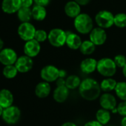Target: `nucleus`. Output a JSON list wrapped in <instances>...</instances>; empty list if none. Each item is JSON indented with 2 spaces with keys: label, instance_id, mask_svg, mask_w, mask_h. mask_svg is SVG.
Segmentation results:
<instances>
[{
  "label": "nucleus",
  "instance_id": "obj_1",
  "mask_svg": "<svg viewBox=\"0 0 126 126\" xmlns=\"http://www.w3.org/2000/svg\"><path fill=\"white\" fill-rule=\"evenodd\" d=\"M78 89L81 97L88 101H94L101 95L100 83L94 78H88L82 80Z\"/></svg>",
  "mask_w": 126,
  "mask_h": 126
},
{
  "label": "nucleus",
  "instance_id": "obj_2",
  "mask_svg": "<svg viewBox=\"0 0 126 126\" xmlns=\"http://www.w3.org/2000/svg\"><path fill=\"white\" fill-rule=\"evenodd\" d=\"M74 26L76 30L82 35L89 34L94 27V21L88 13H80L74 20Z\"/></svg>",
  "mask_w": 126,
  "mask_h": 126
},
{
  "label": "nucleus",
  "instance_id": "obj_3",
  "mask_svg": "<svg viewBox=\"0 0 126 126\" xmlns=\"http://www.w3.org/2000/svg\"><path fill=\"white\" fill-rule=\"evenodd\" d=\"M117 66L114 59L103 58L97 61V71L105 78H112L117 72Z\"/></svg>",
  "mask_w": 126,
  "mask_h": 126
},
{
  "label": "nucleus",
  "instance_id": "obj_4",
  "mask_svg": "<svg viewBox=\"0 0 126 126\" xmlns=\"http://www.w3.org/2000/svg\"><path fill=\"white\" fill-rule=\"evenodd\" d=\"M67 33L66 31L61 28H53L48 32V40L50 44L54 47L59 48L66 44Z\"/></svg>",
  "mask_w": 126,
  "mask_h": 126
},
{
  "label": "nucleus",
  "instance_id": "obj_5",
  "mask_svg": "<svg viewBox=\"0 0 126 126\" xmlns=\"http://www.w3.org/2000/svg\"><path fill=\"white\" fill-rule=\"evenodd\" d=\"M95 22L99 27L108 29L114 24V15L109 10H102L95 16Z\"/></svg>",
  "mask_w": 126,
  "mask_h": 126
},
{
  "label": "nucleus",
  "instance_id": "obj_6",
  "mask_svg": "<svg viewBox=\"0 0 126 126\" xmlns=\"http://www.w3.org/2000/svg\"><path fill=\"white\" fill-rule=\"evenodd\" d=\"M36 31V27L30 22L21 23L17 29L18 35L22 40L25 41L34 39Z\"/></svg>",
  "mask_w": 126,
  "mask_h": 126
},
{
  "label": "nucleus",
  "instance_id": "obj_7",
  "mask_svg": "<svg viewBox=\"0 0 126 126\" xmlns=\"http://www.w3.org/2000/svg\"><path fill=\"white\" fill-rule=\"evenodd\" d=\"M1 117L3 120L9 125L16 124L20 120L21 111L17 106H11L8 108L4 109Z\"/></svg>",
  "mask_w": 126,
  "mask_h": 126
},
{
  "label": "nucleus",
  "instance_id": "obj_8",
  "mask_svg": "<svg viewBox=\"0 0 126 126\" xmlns=\"http://www.w3.org/2000/svg\"><path fill=\"white\" fill-rule=\"evenodd\" d=\"M40 77L43 81L48 83L56 81L59 78V69L53 65H47L41 69Z\"/></svg>",
  "mask_w": 126,
  "mask_h": 126
},
{
  "label": "nucleus",
  "instance_id": "obj_9",
  "mask_svg": "<svg viewBox=\"0 0 126 126\" xmlns=\"http://www.w3.org/2000/svg\"><path fill=\"white\" fill-rule=\"evenodd\" d=\"M107 32L105 29L101 27H94L89 33V40L96 46L103 45L107 40Z\"/></svg>",
  "mask_w": 126,
  "mask_h": 126
},
{
  "label": "nucleus",
  "instance_id": "obj_10",
  "mask_svg": "<svg viewBox=\"0 0 126 126\" xmlns=\"http://www.w3.org/2000/svg\"><path fill=\"white\" fill-rule=\"evenodd\" d=\"M17 59L16 52L11 48H4L0 52V63L4 66L14 65Z\"/></svg>",
  "mask_w": 126,
  "mask_h": 126
},
{
  "label": "nucleus",
  "instance_id": "obj_11",
  "mask_svg": "<svg viewBox=\"0 0 126 126\" xmlns=\"http://www.w3.org/2000/svg\"><path fill=\"white\" fill-rule=\"evenodd\" d=\"M100 105L102 109L112 111L117 106V99L111 93H103L100 97Z\"/></svg>",
  "mask_w": 126,
  "mask_h": 126
},
{
  "label": "nucleus",
  "instance_id": "obj_12",
  "mask_svg": "<svg viewBox=\"0 0 126 126\" xmlns=\"http://www.w3.org/2000/svg\"><path fill=\"white\" fill-rule=\"evenodd\" d=\"M14 65L19 72L26 73L32 69L33 66V61L31 58L24 55L18 57V59Z\"/></svg>",
  "mask_w": 126,
  "mask_h": 126
},
{
  "label": "nucleus",
  "instance_id": "obj_13",
  "mask_svg": "<svg viewBox=\"0 0 126 126\" xmlns=\"http://www.w3.org/2000/svg\"><path fill=\"white\" fill-rule=\"evenodd\" d=\"M23 51L25 55L31 58L36 57L41 51L40 43L36 41L35 39L25 41V44L23 47Z\"/></svg>",
  "mask_w": 126,
  "mask_h": 126
},
{
  "label": "nucleus",
  "instance_id": "obj_14",
  "mask_svg": "<svg viewBox=\"0 0 126 126\" xmlns=\"http://www.w3.org/2000/svg\"><path fill=\"white\" fill-rule=\"evenodd\" d=\"M1 7L4 13H16L22 7V0H2Z\"/></svg>",
  "mask_w": 126,
  "mask_h": 126
},
{
  "label": "nucleus",
  "instance_id": "obj_15",
  "mask_svg": "<svg viewBox=\"0 0 126 126\" xmlns=\"http://www.w3.org/2000/svg\"><path fill=\"white\" fill-rule=\"evenodd\" d=\"M64 11L68 17L74 19L81 13V5H79L74 0L69 1L65 4Z\"/></svg>",
  "mask_w": 126,
  "mask_h": 126
},
{
  "label": "nucleus",
  "instance_id": "obj_16",
  "mask_svg": "<svg viewBox=\"0 0 126 126\" xmlns=\"http://www.w3.org/2000/svg\"><path fill=\"white\" fill-rule=\"evenodd\" d=\"M69 89L66 86H56L53 92V100L59 103H62L67 100L69 96Z\"/></svg>",
  "mask_w": 126,
  "mask_h": 126
},
{
  "label": "nucleus",
  "instance_id": "obj_17",
  "mask_svg": "<svg viewBox=\"0 0 126 126\" xmlns=\"http://www.w3.org/2000/svg\"><path fill=\"white\" fill-rule=\"evenodd\" d=\"M97 61L93 58H86L80 63V69L85 74H91L97 70Z\"/></svg>",
  "mask_w": 126,
  "mask_h": 126
},
{
  "label": "nucleus",
  "instance_id": "obj_18",
  "mask_svg": "<svg viewBox=\"0 0 126 126\" xmlns=\"http://www.w3.org/2000/svg\"><path fill=\"white\" fill-rule=\"evenodd\" d=\"M67 39H66V45L67 47L73 50L79 49L80 46L82 43V41L80 38V36L74 32H67Z\"/></svg>",
  "mask_w": 126,
  "mask_h": 126
},
{
  "label": "nucleus",
  "instance_id": "obj_19",
  "mask_svg": "<svg viewBox=\"0 0 126 126\" xmlns=\"http://www.w3.org/2000/svg\"><path fill=\"white\" fill-rule=\"evenodd\" d=\"M51 92V86L50 83L42 81L39 83L35 88V94L37 97L43 99L49 96Z\"/></svg>",
  "mask_w": 126,
  "mask_h": 126
},
{
  "label": "nucleus",
  "instance_id": "obj_20",
  "mask_svg": "<svg viewBox=\"0 0 126 126\" xmlns=\"http://www.w3.org/2000/svg\"><path fill=\"white\" fill-rule=\"evenodd\" d=\"M13 95L12 92L7 89H1L0 90V106L3 109H6L13 106Z\"/></svg>",
  "mask_w": 126,
  "mask_h": 126
},
{
  "label": "nucleus",
  "instance_id": "obj_21",
  "mask_svg": "<svg viewBox=\"0 0 126 126\" xmlns=\"http://www.w3.org/2000/svg\"><path fill=\"white\" fill-rule=\"evenodd\" d=\"M31 10H32V18L37 21H43L47 16V10L45 7L35 4L31 8Z\"/></svg>",
  "mask_w": 126,
  "mask_h": 126
},
{
  "label": "nucleus",
  "instance_id": "obj_22",
  "mask_svg": "<svg viewBox=\"0 0 126 126\" xmlns=\"http://www.w3.org/2000/svg\"><path fill=\"white\" fill-rule=\"evenodd\" d=\"M117 82L112 78H105L100 83V87L104 93H110L116 88Z\"/></svg>",
  "mask_w": 126,
  "mask_h": 126
},
{
  "label": "nucleus",
  "instance_id": "obj_23",
  "mask_svg": "<svg viewBox=\"0 0 126 126\" xmlns=\"http://www.w3.org/2000/svg\"><path fill=\"white\" fill-rule=\"evenodd\" d=\"M111 115L110 111L104 109H100L96 112V120L102 126H106L111 120Z\"/></svg>",
  "mask_w": 126,
  "mask_h": 126
},
{
  "label": "nucleus",
  "instance_id": "obj_24",
  "mask_svg": "<svg viewBox=\"0 0 126 126\" xmlns=\"http://www.w3.org/2000/svg\"><path fill=\"white\" fill-rule=\"evenodd\" d=\"M96 47L97 46L90 40H85L82 41L79 48V51L84 55H90L95 52Z\"/></svg>",
  "mask_w": 126,
  "mask_h": 126
},
{
  "label": "nucleus",
  "instance_id": "obj_25",
  "mask_svg": "<svg viewBox=\"0 0 126 126\" xmlns=\"http://www.w3.org/2000/svg\"><path fill=\"white\" fill-rule=\"evenodd\" d=\"M17 17L19 20L22 22H30L32 18V10L30 8L28 7H22L19 11L16 13Z\"/></svg>",
  "mask_w": 126,
  "mask_h": 126
},
{
  "label": "nucleus",
  "instance_id": "obj_26",
  "mask_svg": "<svg viewBox=\"0 0 126 126\" xmlns=\"http://www.w3.org/2000/svg\"><path fill=\"white\" fill-rule=\"evenodd\" d=\"M65 86L69 89H76L79 87L82 82L80 78L76 75H71L65 79Z\"/></svg>",
  "mask_w": 126,
  "mask_h": 126
},
{
  "label": "nucleus",
  "instance_id": "obj_27",
  "mask_svg": "<svg viewBox=\"0 0 126 126\" xmlns=\"http://www.w3.org/2000/svg\"><path fill=\"white\" fill-rule=\"evenodd\" d=\"M116 95L122 101L126 100V82L120 81L117 82L116 88L114 89Z\"/></svg>",
  "mask_w": 126,
  "mask_h": 126
},
{
  "label": "nucleus",
  "instance_id": "obj_28",
  "mask_svg": "<svg viewBox=\"0 0 126 126\" xmlns=\"http://www.w3.org/2000/svg\"><path fill=\"white\" fill-rule=\"evenodd\" d=\"M18 70L15 65H9V66H4L3 70H2V74L4 78L7 79H12L14 78L17 74H18Z\"/></svg>",
  "mask_w": 126,
  "mask_h": 126
},
{
  "label": "nucleus",
  "instance_id": "obj_29",
  "mask_svg": "<svg viewBox=\"0 0 126 126\" xmlns=\"http://www.w3.org/2000/svg\"><path fill=\"white\" fill-rule=\"evenodd\" d=\"M114 25L119 28H126V13H120L114 15Z\"/></svg>",
  "mask_w": 126,
  "mask_h": 126
},
{
  "label": "nucleus",
  "instance_id": "obj_30",
  "mask_svg": "<svg viewBox=\"0 0 126 126\" xmlns=\"http://www.w3.org/2000/svg\"><path fill=\"white\" fill-rule=\"evenodd\" d=\"M48 33L45 30L42 29L36 30L34 36V39L36 41H37L39 43H42L45 42L46 40H48Z\"/></svg>",
  "mask_w": 126,
  "mask_h": 126
},
{
  "label": "nucleus",
  "instance_id": "obj_31",
  "mask_svg": "<svg viewBox=\"0 0 126 126\" xmlns=\"http://www.w3.org/2000/svg\"><path fill=\"white\" fill-rule=\"evenodd\" d=\"M114 61L117 68H123L126 65V57L124 55H117L114 57Z\"/></svg>",
  "mask_w": 126,
  "mask_h": 126
},
{
  "label": "nucleus",
  "instance_id": "obj_32",
  "mask_svg": "<svg viewBox=\"0 0 126 126\" xmlns=\"http://www.w3.org/2000/svg\"><path fill=\"white\" fill-rule=\"evenodd\" d=\"M117 113L123 117H126V100L122 101L119 104H117Z\"/></svg>",
  "mask_w": 126,
  "mask_h": 126
},
{
  "label": "nucleus",
  "instance_id": "obj_33",
  "mask_svg": "<svg viewBox=\"0 0 126 126\" xmlns=\"http://www.w3.org/2000/svg\"><path fill=\"white\" fill-rule=\"evenodd\" d=\"M33 1H34L35 4L40 5V6H42V7H46L50 3V1L51 0H33Z\"/></svg>",
  "mask_w": 126,
  "mask_h": 126
},
{
  "label": "nucleus",
  "instance_id": "obj_34",
  "mask_svg": "<svg viewBox=\"0 0 126 126\" xmlns=\"http://www.w3.org/2000/svg\"><path fill=\"white\" fill-rule=\"evenodd\" d=\"M34 3L33 0H22V7L30 8Z\"/></svg>",
  "mask_w": 126,
  "mask_h": 126
},
{
  "label": "nucleus",
  "instance_id": "obj_35",
  "mask_svg": "<svg viewBox=\"0 0 126 126\" xmlns=\"http://www.w3.org/2000/svg\"><path fill=\"white\" fill-rule=\"evenodd\" d=\"M84 126H103L102 124H100L98 121L97 120H91V121H88L87 122Z\"/></svg>",
  "mask_w": 126,
  "mask_h": 126
},
{
  "label": "nucleus",
  "instance_id": "obj_36",
  "mask_svg": "<svg viewBox=\"0 0 126 126\" xmlns=\"http://www.w3.org/2000/svg\"><path fill=\"white\" fill-rule=\"evenodd\" d=\"M65 78H59L56 81V86H65Z\"/></svg>",
  "mask_w": 126,
  "mask_h": 126
},
{
  "label": "nucleus",
  "instance_id": "obj_37",
  "mask_svg": "<svg viewBox=\"0 0 126 126\" xmlns=\"http://www.w3.org/2000/svg\"><path fill=\"white\" fill-rule=\"evenodd\" d=\"M74 1H76L81 6H85V5L88 4L91 0H74Z\"/></svg>",
  "mask_w": 126,
  "mask_h": 126
},
{
  "label": "nucleus",
  "instance_id": "obj_38",
  "mask_svg": "<svg viewBox=\"0 0 126 126\" xmlns=\"http://www.w3.org/2000/svg\"><path fill=\"white\" fill-rule=\"evenodd\" d=\"M67 75V72L65 69H59V78H65Z\"/></svg>",
  "mask_w": 126,
  "mask_h": 126
},
{
  "label": "nucleus",
  "instance_id": "obj_39",
  "mask_svg": "<svg viewBox=\"0 0 126 126\" xmlns=\"http://www.w3.org/2000/svg\"><path fill=\"white\" fill-rule=\"evenodd\" d=\"M61 126H77L76 124H75L74 123H72V122H66V123H64Z\"/></svg>",
  "mask_w": 126,
  "mask_h": 126
},
{
  "label": "nucleus",
  "instance_id": "obj_40",
  "mask_svg": "<svg viewBox=\"0 0 126 126\" xmlns=\"http://www.w3.org/2000/svg\"><path fill=\"white\" fill-rule=\"evenodd\" d=\"M120 126H126V117H123L121 122H120Z\"/></svg>",
  "mask_w": 126,
  "mask_h": 126
},
{
  "label": "nucleus",
  "instance_id": "obj_41",
  "mask_svg": "<svg viewBox=\"0 0 126 126\" xmlns=\"http://www.w3.org/2000/svg\"><path fill=\"white\" fill-rule=\"evenodd\" d=\"M4 49V41H2V39L0 38V52Z\"/></svg>",
  "mask_w": 126,
  "mask_h": 126
},
{
  "label": "nucleus",
  "instance_id": "obj_42",
  "mask_svg": "<svg viewBox=\"0 0 126 126\" xmlns=\"http://www.w3.org/2000/svg\"><path fill=\"white\" fill-rule=\"evenodd\" d=\"M122 69H123V74L124 77L126 78V65Z\"/></svg>",
  "mask_w": 126,
  "mask_h": 126
},
{
  "label": "nucleus",
  "instance_id": "obj_43",
  "mask_svg": "<svg viewBox=\"0 0 126 126\" xmlns=\"http://www.w3.org/2000/svg\"><path fill=\"white\" fill-rule=\"evenodd\" d=\"M3 111H4V109L0 106V117H1L2 115V113H3Z\"/></svg>",
  "mask_w": 126,
  "mask_h": 126
},
{
  "label": "nucleus",
  "instance_id": "obj_44",
  "mask_svg": "<svg viewBox=\"0 0 126 126\" xmlns=\"http://www.w3.org/2000/svg\"></svg>",
  "mask_w": 126,
  "mask_h": 126
}]
</instances>
